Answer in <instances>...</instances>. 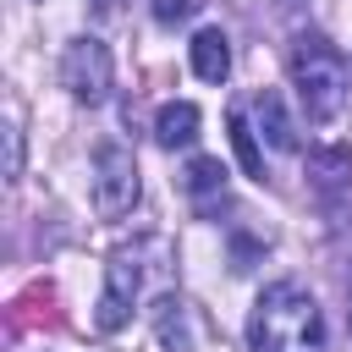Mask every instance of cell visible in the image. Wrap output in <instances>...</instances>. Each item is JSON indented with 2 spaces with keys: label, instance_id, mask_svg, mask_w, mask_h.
Listing matches in <instances>:
<instances>
[{
  "label": "cell",
  "instance_id": "obj_1",
  "mask_svg": "<svg viewBox=\"0 0 352 352\" xmlns=\"http://www.w3.org/2000/svg\"><path fill=\"white\" fill-rule=\"evenodd\" d=\"M248 346H253V352H319V346H324L319 302H314L297 280L264 286V297H258L253 314H248Z\"/></svg>",
  "mask_w": 352,
  "mask_h": 352
},
{
  "label": "cell",
  "instance_id": "obj_2",
  "mask_svg": "<svg viewBox=\"0 0 352 352\" xmlns=\"http://www.w3.org/2000/svg\"><path fill=\"white\" fill-rule=\"evenodd\" d=\"M154 248H160V236H143V242L110 253V264H104V292H99V308H94V324H99V330H121V324L143 308L148 286L165 292V275H170V270H165V264H148Z\"/></svg>",
  "mask_w": 352,
  "mask_h": 352
},
{
  "label": "cell",
  "instance_id": "obj_3",
  "mask_svg": "<svg viewBox=\"0 0 352 352\" xmlns=\"http://www.w3.org/2000/svg\"><path fill=\"white\" fill-rule=\"evenodd\" d=\"M292 82H297V99L308 110V121H336L341 104H346V60L330 38L319 33H302L292 44Z\"/></svg>",
  "mask_w": 352,
  "mask_h": 352
},
{
  "label": "cell",
  "instance_id": "obj_4",
  "mask_svg": "<svg viewBox=\"0 0 352 352\" xmlns=\"http://www.w3.org/2000/svg\"><path fill=\"white\" fill-rule=\"evenodd\" d=\"M110 77H116L110 50H104L94 33H82V38H72V44H66V55H60V82L72 88V99H77V104H104Z\"/></svg>",
  "mask_w": 352,
  "mask_h": 352
},
{
  "label": "cell",
  "instance_id": "obj_5",
  "mask_svg": "<svg viewBox=\"0 0 352 352\" xmlns=\"http://www.w3.org/2000/svg\"><path fill=\"white\" fill-rule=\"evenodd\" d=\"M138 204V160L121 143H99L94 154V209L104 220H121Z\"/></svg>",
  "mask_w": 352,
  "mask_h": 352
},
{
  "label": "cell",
  "instance_id": "obj_6",
  "mask_svg": "<svg viewBox=\"0 0 352 352\" xmlns=\"http://www.w3.org/2000/svg\"><path fill=\"white\" fill-rule=\"evenodd\" d=\"M253 116H258V132L270 138V148H280V154L297 148V121L286 116V104H280L275 88H258V94H253Z\"/></svg>",
  "mask_w": 352,
  "mask_h": 352
},
{
  "label": "cell",
  "instance_id": "obj_7",
  "mask_svg": "<svg viewBox=\"0 0 352 352\" xmlns=\"http://www.w3.org/2000/svg\"><path fill=\"white\" fill-rule=\"evenodd\" d=\"M187 55H192V72H198L204 82H226V72H231V38H226L220 28H204V33H192Z\"/></svg>",
  "mask_w": 352,
  "mask_h": 352
},
{
  "label": "cell",
  "instance_id": "obj_8",
  "mask_svg": "<svg viewBox=\"0 0 352 352\" xmlns=\"http://www.w3.org/2000/svg\"><path fill=\"white\" fill-rule=\"evenodd\" d=\"M154 138H160V148H187L198 138V104H187V99L165 104L154 116Z\"/></svg>",
  "mask_w": 352,
  "mask_h": 352
},
{
  "label": "cell",
  "instance_id": "obj_9",
  "mask_svg": "<svg viewBox=\"0 0 352 352\" xmlns=\"http://www.w3.org/2000/svg\"><path fill=\"white\" fill-rule=\"evenodd\" d=\"M187 192H192L204 209H209L214 198H226V165H220V160H209V154H204V160H192V165H187Z\"/></svg>",
  "mask_w": 352,
  "mask_h": 352
},
{
  "label": "cell",
  "instance_id": "obj_10",
  "mask_svg": "<svg viewBox=\"0 0 352 352\" xmlns=\"http://www.w3.org/2000/svg\"><path fill=\"white\" fill-rule=\"evenodd\" d=\"M231 148H236L242 176H264V154H258V138H253V126H248L242 110H231Z\"/></svg>",
  "mask_w": 352,
  "mask_h": 352
},
{
  "label": "cell",
  "instance_id": "obj_11",
  "mask_svg": "<svg viewBox=\"0 0 352 352\" xmlns=\"http://www.w3.org/2000/svg\"><path fill=\"white\" fill-rule=\"evenodd\" d=\"M308 170H314V182H319V187H330V182H352V154L324 148V154H314V160H308Z\"/></svg>",
  "mask_w": 352,
  "mask_h": 352
},
{
  "label": "cell",
  "instance_id": "obj_12",
  "mask_svg": "<svg viewBox=\"0 0 352 352\" xmlns=\"http://www.w3.org/2000/svg\"><path fill=\"white\" fill-rule=\"evenodd\" d=\"M198 6H204V0H154V16L170 28V22H192V16H198Z\"/></svg>",
  "mask_w": 352,
  "mask_h": 352
},
{
  "label": "cell",
  "instance_id": "obj_13",
  "mask_svg": "<svg viewBox=\"0 0 352 352\" xmlns=\"http://www.w3.org/2000/svg\"><path fill=\"white\" fill-rule=\"evenodd\" d=\"M22 170V138H16V126H6V176H16Z\"/></svg>",
  "mask_w": 352,
  "mask_h": 352
}]
</instances>
